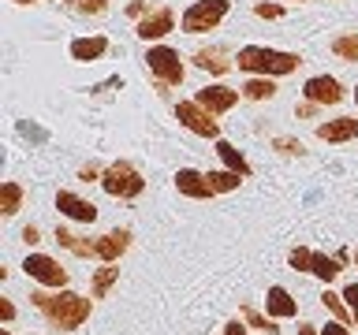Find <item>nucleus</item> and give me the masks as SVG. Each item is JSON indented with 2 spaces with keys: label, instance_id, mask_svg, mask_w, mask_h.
<instances>
[{
  "label": "nucleus",
  "instance_id": "obj_1",
  "mask_svg": "<svg viewBox=\"0 0 358 335\" xmlns=\"http://www.w3.org/2000/svg\"><path fill=\"white\" fill-rule=\"evenodd\" d=\"M30 302H34V309H38L41 317L49 320L52 328H60V332H75V328H83V324L90 320V298L75 295V290H64L60 287V295L34 290Z\"/></svg>",
  "mask_w": 358,
  "mask_h": 335
},
{
  "label": "nucleus",
  "instance_id": "obj_2",
  "mask_svg": "<svg viewBox=\"0 0 358 335\" xmlns=\"http://www.w3.org/2000/svg\"><path fill=\"white\" fill-rule=\"evenodd\" d=\"M243 183V175L239 172H194V168H179L176 172V186H179V194H187V198H217V194H228V190H235Z\"/></svg>",
  "mask_w": 358,
  "mask_h": 335
},
{
  "label": "nucleus",
  "instance_id": "obj_3",
  "mask_svg": "<svg viewBox=\"0 0 358 335\" xmlns=\"http://www.w3.org/2000/svg\"><path fill=\"white\" fill-rule=\"evenodd\" d=\"M235 64H239V71L246 75H291L295 67L302 64L299 52H280V49H262V45H246V49H239V56H235Z\"/></svg>",
  "mask_w": 358,
  "mask_h": 335
},
{
  "label": "nucleus",
  "instance_id": "obj_4",
  "mask_svg": "<svg viewBox=\"0 0 358 335\" xmlns=\"http://www.w3.org/2000/svg\"><path fill=\"white\" fill-rule=\"evenodd\" d=\"M101 186H105V194H112V198H138L145 190V179L138 175L134 164L116 161V164H108L105 172H101Z\"/></svg>",
  "mask_w": 358,
  "mask_h": 335
},
{
  "label": "nucleus",
  "instance_id": "obj_5",
  "mask_svg": "<svg viewBox=\"0 0 358 335\" xmlns=\"http://www.w3.org/2000/svg\"><path fill=\"white\" fill-rule=\"evenodd\" d=\"M228 0H198L183 11V30L187 34H206V30H217L224 15H228Z\"/></svg>",
  "mask_w": 358,
  "mask_h": 335
},
{
  "label": "nucleus",
  "instance_id": "obj_6",
  "mask_svg": "<svg viewBox=\"0 0 358 335\" xmlns=\"http://www.w3.org/2000/svg\"><path fill=\"white\" fill-rule=\"evenodd\" d=\"M287 261H291V268H295V272H310V276L324 279V283H332V279L340 276V268H343L340 257H324V253H317V250H306V246L291 250Z\"/></svg>",
  "mask_w": 358,
  "mask_h": 335
},
{
  "label": "nucleus",
  "instance_id": "obj_7",
  "mask_svg": "<svg viewBox=\"0 0 358 335\" xmlns=\"http://www.w3.org/2000/svg\"><path fill=\"white\" fill-rule=\"evenodd\" d=\"M145 64H150V71L157 75L161 89H164V86H179V82H183V75H187V67H183V60H179V52L168 49V45H153V49L145 52Z\"/></svg>",
  "mask_w": 358,
  "mask_h": 335
},
{
  "label": "nucleus",
  "instance_id": "obj_8",
  "mask_svg": "<svg viewBox=\"0 0 358 335\" xmlns=\"http://www.w3.org/2000/svg\"><path fill=\"white\" fill-rule=\"evenodd\" d=\"M176 119L183 123L187 131L201 134V138H213V142L220 138V123L213 119V112L201 108L198 100H179V105H176Z\"/></svg>",
  "mask_w": 358,
  "mask_h": 335
},
{
  "label": "nucleus",
  "instance_id": "obj_9",
  "mask_svg": "<svg viewBox=\"0 0 358 335\" xmlns=\"http://www.w3.org/2000/svg\"><path fill=\"white\" fill-rule=\"evenodd\" d=\"M22 272L30 279H38L45 287H67V268L60 261H52L49 253H30L27 261H22Z\"/></svg>",
  "mask_w": 358,
  "mask_h": 335
},
{
  "label": "nucleus",
  "instance_id": "obj_10",
  "mask_svg": "<svg viewBox=\"0 0 358 335\" xmlns=\"http://www.w3.org/2000/svg\"><path fill=\"white\" fill-rule=\"evenodd\" d=\"M172 30H176V11L172 8H153L150 15L138 19V38L142 41H157V38H164V34H172Z\"/></svg>",
  "mask_w": 358,
  "mask_h": 335
},
{
  "label": "nucleus",
  "instance_id": "obj_11",
  "mask_svg": "<svg viewBox=\"0 0 358 335\" xmlns=\"http://www.w3.org/2000/svg\"><path fill=\"white\" fill-rule=\"evenodd\" d=\"M302 94H306L310 105H340V100H343L340 82H336V78H329V75H313L310 82L302 86Z\"/></svg>",
  "mask_w": 358,
  "mask_h": 335
},
{
  "label": "nucleus",
  "instance_id": "obj_12",
  "mask_svg": "<svg viewBox=\"0 0 358 335\" xmlns=\"http://www.w3.org/2000/svg\"><path fill=\"white\" fill-rule=\"evenodd\" d=\"M194 100H198L201 108H209L213 116H220V112L235 108V100H239V89H231V86H201L198 94H194Z\"/></svg>",
  "mask_w": 358,
  "mask_h": 335
},
{
  "label": "nucleus",
  "instance_id": "obj_13",
  "mask_svg": "<svg viewBox=\"0 0 358 335\" xmlns=\"http://www.w3.org/2000/svg\"><path fill=\"white\" fill-rule=\"evenodd\" d=\"M56 209H60L67 220H78V223H94L97 220V205H94V201L78 198V194H71V190H60V194H56Z\"/></svg>",
  "mask_w": 358,
  "mask_h": 335
},
{
  "label": "nucleus",
  "instance_id": "obj_14",
  "mask_svg": "<svg viewBox=\"0 0 358 335\" xmlns=\"http://www.w3.org/2000/svg\"><path fill=\"white\" fill-rule=\"evenodd\" d=\"M127 246H131V231H108L94 242V257L105 265H116L120 257L127 253Z\"/></svg>",
  "mask_w": 358,
  "mask_h": 335
},
{
  "label": "nucleus",
  "instance_id": "obj_15",
  "mask_svg": "<svg viewBox=\"0 0 358 335\" xmlns=\"http://www.w3.org/2000/svg\"><path fill=\"white\" fill-rule=\"evenodd\" d=\"M317 138L321 142H351L358 138V119L355 116H340V119H329L317 127Z\"/></svg>",
  "mask_w": 358,
  "mask_h": 335
},
{
  "label": "nucleus",
  "instance_id": "obj_16",
  "mask_svg": "<svg viewBox=\"0 0 358 335\" xmlns=\"http://www.w3.org/2000/svg\"><path fill=\"white\" fill-rule=\"evenodd\" d=\"M265 309H268V317H295L299 313V302L287 295L284 287H268V295H265Z\"/></svg>",
  "mask_w": 358,
  "mask_h": 335
},
{
  "label": "nucleus",
  "instance_id": "obj_17",
  "mask_svg": "<svg viewBox=\"0 0 358 335\" xmlns=\"http://www.w3.org/2000/svg\"><path fill=\"white\" fill-rule=\"evenodd\" d=\"M108 52V41L105 38H75L71 41V56L78 64H90V60H101Z\"/></svg>",
  "mask_w": 358,
  "mask_h": 335
},
{
  "label": "nucleus",
  "instance_id": "obj_18",
  "mask_svg": "<svg viewBox=\"0 0 358 335\" xmlns=\"http://www.w3.org/2000/svg\"><path fill=\"white\" fill-rule=\"evenodd\" d=\"M217 153H220V161L228 164V172H239L243 179L250 175V164H246V156H243L239 149H235L231 142H220V138H217Z\"/></svg>",
  "mask_w": 358,
  "mask_h": 335
},
{
  "label": "nucleus",
  "instance_id": "obj_19",
  "mask_svg": "<svg viewBox=\"0 0 358 335\" xmlns=\"http://www.w3.org/2000/svg\"><path fill=\"white\" fill-rule=\"evenodd\" d=\"M194 64L201 67V71H213V75H224L228 71V60H224V52L220 49H201V52H194Z\"/></svg>",
  "mask_w": 358,
  "mask_h": 335
},
{
  "label": "nucleus",
  "instance_id": "obj_20",
  "mask_svg": "<svg viewBox=\"0 0 358 335\" xmlns=\"http://www.w3.org/2000/svg\"><path fill=\"white\" fill-rule=\"evenodd\" d=\"M19 209H22V186L19 183H4L0 186V212H4V216H15Z\"/></svg>",
  "mask_w": 358,
  "mask_h": 335
},
{
  "label": "nucleus",
  "instance_id": "obj_21",
  "mask_svg": "<svg viewBox=\"0 0 358 335\" xmlns=\"http://www.w3.org/2000/svg\"><path fill=\"white\" fill-rule=\"evenodd\" d=\"M321 306L329 309L336 320H343V324L355 317V313H351V306H347V302H343V295H332V290H324V295H321Z\"/></svg>",
  "mask_w": 358,
  "mask_h": 335
},
{
  "label": "nucleus",
  "instance_id": "obj_22",
  "mask_svg": "<svg viewBox=\"0 0 358 335\" xmlns=\"http://www.w3.org/2000/svg\"><path fill=\"white\" fill-rule=\"evenodd\" d=\"M276 94V82L273 78H250V82L243 86V97H250V100H265V97H273Z\"/></svg>",
  "mask_w": 358,
  "mask_h": 335
},
{
  "label": "nucleus",
  "instance_id": "obj_23",
  "mask_svg": "<svg viewBox=\"0 0 358 335\" xmlns=\"http://www.w3.org/2000/svg\"><path fill=\"white\" fill-rule=\"evenodd\" d=\"M120 279V268L116 265H105V268H97V276H94V298H105L112 283Z\"/></svg>",
  "mask_w": 358,
  "mask_h": 335
},
{
  "label": "nucleus",
  "instance_id": "obj_24",
  "mask_svg": "<svg viewBox=\"0 0 358 335\" xmlns=\"http://www.w3.org/2000/svg\"><path fill=\"white\" fill-rule=\"evenodd\" d=\"M56 242H60V246H67V250H71V253H78V257H90V253H94V242H83L78 234L64 231V228H56Z\"/></svg>",
  "mask_w": 358,
  "mask_h": 335
},
{
  "label": "nucleus",
  "instance_id": "obj_25",
  "mask_svg": "<svg viewBox=\"0 0 358 335\" xmlns=\"http://www.w3.org/2000/svg\"><path fill=\"white\" fill-rule=\"evenodd\" d=\"M332 52L340 56V60H358V34H340V38L332 41Z\"/></svg>",
  "mask_w": 358,
  "mask_h": 335
},
{
  "label": "nucleus",
  "instance_id": "obj_26",
  "mask_svg": "<svg viewBox=\"0 0 358 335\" xmlns=\"http://www.w3.org/2000/svg\"><path fill=\"white\" fill-rule=\"evenodd\" d=\"M108 8V0H78V11L83 15H97V11H105Z\"/></svg>",
  "mask_w": 358,
  "mask_h": 335
},
{
  "label": "nucleus",
  "instance_id": "obj_27",
  "mask_svg": "<svg viewBox=\"0 0 358 335\" xmlns=\"http://www.w3.org/2000/svg\"><path fill=\"white\" fill-rule=\"evenodd\" d=\"M254 11H257L262 19H280V15H284V8H280V4H257Z\"/></svg>",
  "mask_w": 358,
  "mask_h": 335
},
{
  "label": "nucleus",
  "instance_id": "obj_28",
  "mask_svg": "<svg viewBox=\"0 0 358 335\" xmlns=\"http://www.w3.org/2000/svg\"><path fill=\"white\" fill-rule=\"evenodd\" d=\"M0 320H4V324H11V320H15V306H11L8 298H0Z\"/></svg>",
  "mask_w": 358,
  "mask_h": 335
},
{
  "label": "nucleus",
  "instance_id": "obj_29",
  "mask_svg": "<svg viewBox=\"0 0 358 335\" xmlns=\"http://www.w3.org/2000/svg\"><path fill=\"white\" fill-rule=\"evenodd\" d=\"M276 145H280V153H302V145L291 138H276Z\"/></svg>",
  "mask_w": 358,
  "mask_h": 335
},
{
  "label": "nucleus",
  "instance_id": "obj_30",
  "mask_svg": "<svg viewBox=\"0 0 358 335\" xmlns=\"http://www.w3.org/2000/svg\"><path fill=\"white\" fill-rule=\"evenodd\" d=\"M321 335H351V332H347V324H343V320H332Z\"/></svg>",
  "mask_w": 358,
  "mask_h": 335
},
{
  "label": "nucleus",
  "instance_id": "obj_31",
  "mask_svg": "<svg viewBox=\"0 0 358 335\" xmlns=\"http://www.w3.org/2000/svg\"><path fill=\"white\" fill-rule=\"evenodd\" d=\"M224 335H246V328L239 320H231V324H224Z\"/></svg>",
  "mask_w": 358,
  "mask_h": 335
},
{
  "label": "nucleus",
  "instance_id": "obj_32",
  "mask_svg": "<svg viewBox=\"0 0 358 335\" xmlns=\"http://www.w3.org/2000/svg\"><path fill=\"white\" fill-rule=\"evenodd\" d=\"M78 175H83V183H90V179H101V172H97L94 164H90V168H83V172H78Z\"/></svg>",
  "mask_w": 358,
  "mask_h": 335
},
{
  "label": "nucleus",
  "instance_id": "obj_33",
  "mask_svg": "<svg viewBox=\"0 0 358 335\" xmlns=\"http://www.w3.org/2000/svg\"><path fill=\"white\" fill-rule=\"evenodd\" d=\"M127 11H131V15H150V11H145V0H134Z\"/></svg>",
  "mask_w": 358,
  "mask_h": 335
},
{
  "label": "nucleus",
  "instance_id": "obj_34",
  "mask_svg": "<svg viewBox=\"0 0 358 335\" xmlns=\"http://www.w3.org/2000/svg\"><path fill=\"white\" fill-rule=\"evenodd\" d=\"M22 242H30V246L38 242V228H22Z\"/></svg>",
  "mask_w": 358,
  "mask_h": 335
},
{
  "label": "nucleus",
  "instance_id": "obj_35",
  "mask_svg": "<svg viewBox=\"0 0 358 335\" xmlns=\"http://www.w3.org/2000/svg\"><path fill=\"white\" fill-rule=\"evenodd\" d=\"M299 335H317V332H313L310 324H302V328H299Z\"/></svg>",
  "mask_w": 358,
  "mask_h": 335
},
{
  "label": "nucleus",
  "instance_id": "obj_36",
  "mask_svg": "<svg viewBox=\"0 0 358 335\" xmlns=\"http://www.w3.org/2000/svg\"><path fill=\"white\" fill-rule=\"evenodd\" d=\"M15 4H34V0H15Z\"/></svg>",
  "mask_w": 358,
  "mask_h": 335
},
{
  "label": "nucleus",
  "instance_id": "obj_37",
  "mask_svg": "<svg viewBox=\"0 0 358 335\" xmlns=\"http://www.w3.org/2000/svg\"><path fill=\"white\" fill-rule=\"evenodd\" d=\"M0 335H11V332H8V328H0Z\"/></svg>",
  "mask_w": 358,
  "mask_h": 335
},
{
  "label": "nucleus",
  "instance_id": "obj_38",
  "mask_svg": "<svg viewBox=\"0 0 358 335\" xmlns=\"http://www.w3.org/2000/svg\"><path fill=\"white\" fill-rule=\"evenodd\" d=\"M355 265H358V253H355Z\"/></svg>",
  "mask_w": 358,
  "mask_h": 335
},
{
  "label": "nucleus",
  "instance_id": "obj_39",
  "mask_svg": "<svg viewBox=\"0 0 358 335\" xmlns=\"http://www.w3.org/2000/svg\"><path fill=\"white\" fill-rule=\"evenodd\" d=\"M355 100H358V89H355Z\"/></svg>",
  "mask_w": 358,
  "mask_h": 335
}]
</instances>
